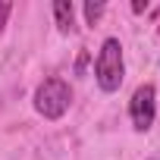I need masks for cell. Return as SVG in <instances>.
Returning <instances> with one entry per match:
<instances>
[{"label": "cell", "instance_id": "277c9868", "mask_svg": "<svg viewBox=\"0 0 160 160\" xmlns=\"http://www.w3.org/2000/svg\"><path fill=\"white\" fill-rule=\"evenodd\" d=\"M53 16H57V28L60 32H72V3L57 0L53 3Z\"/></svg>", "mask_w": 160, "mask_h": 160}, {"label": "cell", "instance_id": "3957f363", "mask_svg": "<svg viewBox=\"0 0 160 160\" xmlns=\"http://www.w3.org/2000/svg\"><path fill=\"white\" fill-rule=\"evenodd\" d=\"M129 116H132V126L138 132L151 129V122H154V85L135 88V94L129 101Z\"/></svg>", "mask_w": 160, "mask_h": 160}, {"label": "cell", "instance_id": "5b68a950", "mask_svg": "<svg viewBox=\"0 0 160 160\" xmlns=\"http://www.w3.org/2000/svg\"><path fill=\"white\" fill-rule=\"evenodd\" d=\"M101 13H104V3H85V19H88L91 25L101 19Z\"/></svg>", "mask_w": 160, "mask_h": 160}, {"label": "cell", "instance_id": "ba28073f", "mask_svg": "<svg viewBox=\"0 0 160 160\" xmlns=\"http://www.w3.org/2000/svg\"><path fill=\"white\" fill-rule=\"evenodd\" d=\"M85 63H88V53H82V57H78V66H75V72H85Z\"/></svg>", "mask_w": 160, "mask_h": 160}, {"label": "cell", "instance_id": "7a4b0ae2", "mask_svg": "<svg viewBox=\"0 0 160 160\" xmlns=\"http://www.w3.org/2000/svg\"><path fill=\"white\" fill-rule=\"evenodd\" d=\"M69 101H72V91L63 78H44L35 91V110L44 119H60L69 110Z\"/></svg>", "mask_w": 160, "mask_h": 160}, {"label": "cell", "instance_id": "8992f818", "mask_svg": "<svg viewBox=\"0 0 160 160\" xmlns=\"http://www.w3.org/2000/svg\"><path fill=\"white\" fill-rule=\"evenodd\" d=\"M10 13H13V3H0V32H3V22H7Z\"/></svg>", "mask_w": 160, "mask_h": 160}, {"label": "cell", "instance_id": "52a82bcc", "mask_svg": "<svg viewBox=\"0 0 160 160\" xmlns=\"http://www.w3.org/2000/svg\"><path fill=\"white\" fill-rule=\"evenodd\" d=\"M132 10H135V13H144V10H148V0H135Z\"/></svg>", "mask_w": 160, "mask_h": 160}, {"label": "cell", "instance_id": "6da1fadb", "mask_svg": "<svg viewBox=\"0 0 160 160\" xmlns=\"http://www.w3.org/2000/svg\"><path fill=\"white\" fill-rule=\"evenodd\" d=\"M94 75H98V85L101 91H119L122 85V75H126V63H122V44L116 38H107L101 53H98V63H94Z\"/></svg>", "mask_w": 160, "mask_h": 160}]
</instances>
